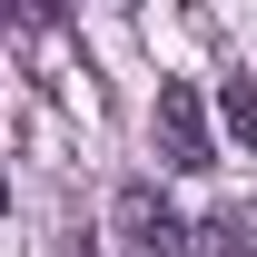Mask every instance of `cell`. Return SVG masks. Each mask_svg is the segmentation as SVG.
I'll use <instances>...</instances> for the list:
<instances>
[{"label": "cell", "mask_w": 257, "mask_h": 257, "mask_svg": "<svg viewBox=\"0 0 257 257\" xmlns=\"http://www.w3.org/2000/svg\"><path fill=\"white\" fill-rule=\"evenodd\" d=\"M198 247H208V257H257V208H237V198H227V208H208Z\"/></svg>", "instance_id": "3957f363"}, {"label": "cell", "mask_w": 257, "mask_h": 257, "mask_svg": "<svg viewBox=\"0 0 257 257\" xmlns=\"http://www.w3.org/2000/svg\"><path fill=\"white\" fill-rule=\"evenodd\" d=\"M60 257H89V247H60Z\"/></svg>", "instance_id": "5b68a950"}, {"label": "cell", "mask_w": 257, "mask_h": 257, "mask_svg": "<svg viewBox=\"0 0 257 257\" xmlns=\"http://www.w3.org/2000/svg\"><path fill=\"white\" fill-rule=\"evenodd\" d=\"M159 159L168 168H218V139H208V109H198V89L188 79H159Z\"/></svg>", "instance_id": "7a4b0ae2"}, {"label": "cell", "mask_w": 257, "mask_h": 257, "mask_svg": "<svg viewBox=\"0 0 257 257\" xmlns=\"http://www.w3.org/2000/svg\"><path fill=\"white\" fill-rule=\"evenodd\" d=\"M218 119H227V139H257V79H227V89H218Z\"/></svg>", "instance_id": "277c9868"}, {"label": "cell", "mask_w": 257, "mask_h": 257, "mask_svg": "<svg viewBox=\"0 0 257 257\" xmlns=\"http://www.w3.org/2000/svg\"><path fill=\"white\" fill-rule=\"evenodd\" d=\"M109 247H119V257H188L198 237H188V218H178L149 178H128V188L109 198Z\"/></svg>", "instance_id": "6da1fadb"}]
</instances>
